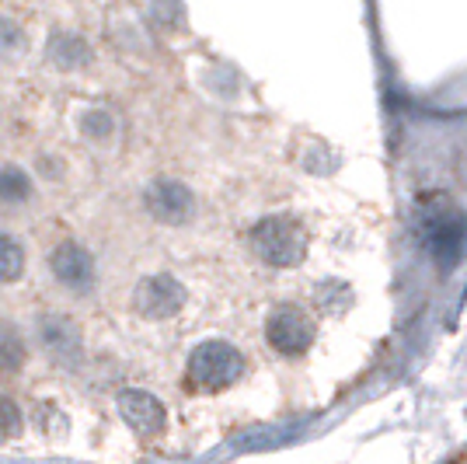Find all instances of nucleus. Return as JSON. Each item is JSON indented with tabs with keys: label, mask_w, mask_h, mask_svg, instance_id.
Segmentation results:
<instances>
[{
	"label": "nucleus",
	"mask_w": 467,
	"mask_h": 464,
	"mask_svg": "<svg viewBox=\"0 0 467 464\" xmlns=\"http://www.w3.org/2000/svg\"><path fill=\"white\" fill-rule=\"evenodd\" d=\"M25 364V343L11 325H0V374H11Z\"/></svg>",
	"instance_id": "9b49d317"
},
{
	"label": "nucleus",
	"mask_w": 467,
	"mask_h": 464,
	"mask_svg": "<svg viewBox=\"0 0 467 464\" xmlns=\"http://www.w3.org/2000/svg\"><path fill=\"white\" fill-rule=\"evenodd\" d=\"M147 210L154 213L161 224H185V220H192L195 199L182 182H154L147 189Z\"/></svg>",
	"instance_id": "6e6552de"
},
{
	"label": "nucleus",
	"mask_w": 467,
	"mask_h": 464,
	"mask_svg": "<svg viewBox=\"0 0 467 464\" xmlns=\"http://www.w3.org/2000/svg\"><path fill=\"white\" fill-rule=\"evenodd\" d=\"M21 429H25L21 408L15 406L11 398L0 395V437H4V440H15V437H21Z\"/></svg>",
	"instance_id": "ddd939ff"
},
{
	"label": "nucleus",
	"mask_w": 467,
	"mask_h": 464,
	"mask_svg": "<svg viewBox=\"0 0 467 464\" xmlns=\"http://www.w3.org/2000/svg\"><path fill=\"white\" fill-rule=\"evenodd\" d=\"M42 343H46L49 353H57L59 360H67V356L80 353V332L67 318H46L42 322Z\"/></svg>",
	"instance_id": "1a4fd4ad"
},
{
	"label": "nucleus",
	"mask_w": 467,
	"mask_h": 464,
	"mask_svg": "<svg viewBox=\"0 0 467 464\" xmlns=\"http://www.w3.org/2000/svg\"><path fill=\"white\" fill-rule=\"evenodd\" d=\"M419 234H422V241H426L429 255H432L440 266H447V269L467 252V216L461 210H453V206L422 213Z\"/></svg>",
	"instance_id": "7ed1b4c3"
},
{
	"label": "nucleus",
	"mask_w": 467,
	"mask_h": 464,
	"mask_svg": "<svg viewBox=\"0 0 467 464\" xmlns=\"http://www.w3.org/2000/svg\"><path fill=\"white\" fill-rule=\"evenodd\" d=\"M53 276H57L63 287L78 293H88L95 287V258L84 252L74 241H63L57 252H53Z\"/></svg>",
	"instance_id": "0eeeda50"
},
{
	"label": "nucleus",
	"mask_w": 467,
	"mask_h": 464,
	"mask_svg": "<svg viewBox=\"0 0 467 464\" xmlns=\"http://www.w3.org/2000/svg\"><path fill=\"white\" fill-rule=\"evenodd\" d=\"M252 248L262 262L275 269H290L307 255V234L290 216H265L252 227Z\"/></svg>",
	"instance_id": "f03ea898"
},
{
	"label": "nucleus",
	"mask_w": 467,
	"mask_h": 464,
	"mask_svg": "<svg viewBox=\"0 0 467 464\" xmlns=\"http://www.w3.org/2000/svg\"><path fill=\"white\" fill-rule=\"evenodd\" d=\"M244 374V356L241 349L223 343V339H210L202 346H195V353L189 356V370H185V381L192 391H223L234 381H241Z\"/></svg>",
	"instance_id": "f257e3e1"
},
{
	"label": "nucleus",
	"mask_w": 467,
	"mask_h": 464,
	"mask_svg": "<svg viewBox=\"0 0 467 464\" xmlns=\"http://www.w3.org/2000/svg\"><path fill=\"white\" fill-rule=\"evenodd\" d=\"M265 339L283 356H300L314 346V322L300 308H279L269 314Z\"/></svg>",
	"instance_id": "20e7f679"
},
{
	"label": "nucleus",
	"mask_w": 467,
	"mask_h": 464,
	"mask_svg": "<svg viewBox=\"0 0 467 464\" xmlns=\"http://www.w3.org/2000/svg\"><path fill=\"white\" fill-rule=\"evenodd\" d=\"M28 195H32V182H28V174L18 172V168H0V206L25 203Z\"/></svg>",
	"instance_id": "9d476101"
},
{
	"label": "nucleus",
	"mask_w": 467,
	"mask_h": 464,
	"mask_svg": "<svg viewBox=\"0 0 467 464\" xmlns=\"http://www.w3.org/2000/svg\"><path fill=\"white\" fill-rule=\"evenodd\" d=\"M119 416L140 437H157V433H164V423H168L164 406L147 391H122L119 395Z\"/></svg>",
	"instance_id": "423d86ee"
},
{
	"label": "nucleus",
	"mask_w": 467,
	"mask_h": 464,
	"mask_svg": "<svg viewBox=\"0 0 467 464\" xmlns=\"http://www.w3.org/2000/svg\"><path fill=\"white\" fill-rule=\"evenodd\" d=\"M133 304L143 318L150 322H164V318H175L182 304H185V287L178 283L175 276H150L143 279L133 293Z\"/></svg>",
	"instance_id": "39448f33"
},
{
	"label": "nucleus",
	"mask_w": 467,
	"mask_h": 464,
	"mask_svg": "<svg viewBox=\"0 0 467 464\" xmlns=\"http://www.w3.org/2000/svg\"><path fill=\"white\" fill-rule=\"evenodd\" d=\"M21 269H25V252H21V245L15 237L0 234V283L18 279Z\"/></svg>",
	"instance_id": "f8f14e48"
}]
</instances>
